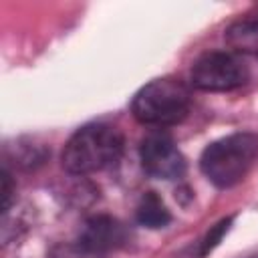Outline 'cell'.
Here are the masks:
<instances>
[{
    "mask_svg": "<svg viewBox=\"0 0 258 258\" xmlns=\"http://www.w3.org/2000/svg\"><path fill=\"white\" fill-rule=\"evenodd\" d=\"M139 159L145 173L157 179H177L185 173V159L175 141L159 131L141 139Z\"/></svg>",
    "mask_w": 258,
    "mask_h": 258,
    "instance_id": "5",
    "label": "cell"
},
{
    "mask_svg": "<svg viewBox=\"0 0 258 258\" xmlns=\"http://www.w3.org/2000/svg\"><path fill=\"white\" fill-rule=\"evenodd\" d=\"M135 218L141 226L157 230V228H165L171 222V214L165 208V204L161 202V198L155 191H147L143 194V198L139 200Z\"/></svg>",
    "mask_w": 258,
    "mask_h": 258,
    "instance_id": "8",
    "label": "cell"
},
{
    "mask_svg": "<svg viewBox=\"0 0 258 258\" xmlns=\"http://www.w3.org/2000/svg\"><path fill=\"white\" fill-rule=\"evenodd\" d=\"M226 42L238 54H252L258 58V18H244L226 30Z\"/></svg>",
    "mask_w": 258,
    "mask_h": 258,
    "instance_id": "7",
    "label": "cell"
},
{
    "mask_svg": "<svg viewBox=\"0 0 258 258\" xmlns=\"http://www.w3.org/2000/svg\"><path fill=\"white\" fill-rule=\"evenodd\" d=\"M258 159V135L240 131L210 143L200 155L202 173L216 187H232L246 177Z\"/></svg>",
    "mask_w": 258,
    "mask_h": 258,
    "instance_id": "2",
    "label": "cell"
},
{
    "mask_svg": "<svg viewBox=\"0 0 258 258\" xmlns=\"http://www.w3.org/2000/svg\"><path fill=\"white\" fill-rule=\"evenodd\" d=\"M189 105V89L179 79L163 77L153 79L135 93L131 101V113L143 125L167 127L179 123L187 115Z\"/></svg>",
    "mask_w": 258,
    "mask_h": 258,
    "instance_id": "3",
    "label": "cell"
},
{
    "mask_svg": "<svg viewBox=\"0 0 258 258\" xmlns=\"http://www.w3.org/2000/svg\"><path fill=\"white\" fill-rule=\"evenodd\" d=\"M10 204H12V179H10L8 169L4 167L2 171V212L4 214H8Z\"/></svg>",
    "mask_w": 258,
    "mask_h": 258,
    "instance_id": "11",
    "label": "cell"
},
{
    "mask_svg": "<svg viewBox=\"0 0 258 258\" xmlns=\"http://www.w3.org/2000/svg\"><path fill=\"white\" fill-rule=\"evenodd\" d=\"M123 153V135L107 123L77 129L62 147L60 163L71 175H89L113 165Z\"/></svg>",
    "mask_w": 258,
    "mask_h": 258,
    "instance_id": "1",
    "label": "cell"
},
{
    "mask_svg": "<svg viewBox=\"0 0 258 258\" xmlns=\"http://www.w3.org/2000/svg\"><path fill=\"white\" fill-rule=\"evenodd\" d=\"M230 224H232V218H224L222 222H218V224L204 236L202 242H198V256H200V258L206 256L208 252H212V250L220 244V240L224 238V234L230 230Z\"/></svg>",
    "mask_w": 258,
    "mask_h": 258,
    "instance_id": "10",
    "label": "cell"
},
{
    "mask_svg": "<svg viewBox=\"0 0 258 258\" xmlns=\"http://www.w3.org/2000/svg\"><path fill=\"white\" fill-rule=\"evenodd\" d=\"M79 238L95 250L107 254L109 250L121 248L129 242V230L125 228V224L111 216H95L85 222Z\"/></svg>",
    "mask_w": 258,
    "mask_h": 258,
    "instance_id": "6",
    "label": "cell"
},
{
    "mask_svg": "<svg viewBox=\"0 0 258 258\" xmlns=\"http://www.w3.org/2000/svg\"><path fill=\"white\" fill-rule=\"evenodd\" d=\"M250 258H258V256H250Z\"/></svg>",
    "mask_w": 258,
    "mask_h": 258,
    "instance_id": "12",
    "label": "cell"
},
{
    "mask_svg": "<svg viewBox=\"0 0 258 258\" xmlns=\"http://www.w3.org/2000/svg\"><path fill=\"white\" fill-rule=\"evenodd\" d=\"M48 258H105L103 252L95 250L81 238L73 242H58L48 250Z\"/></svg>",
    "mask_w": 258,
    "mask_h": 258,
    "instance_id": "9",
    "label": "cell"
},
{
    "mask_svg": "<svg viewBox=\"0 0 258 258\" xmlns=\"http://www.w3.org/2000/svg\"><path fill=\"white\" fill-rule=\"evenodd\" d=\"M250 73L246 62L226 50H212L202 54L189 73V81L196 89L208 93H224L242 87L248 81Z\"/></svg>",
    "mask_w": 258,
    "mask_h": 258,
    "instance_id": "4",
    "label": "cell"
}]
</instances>
